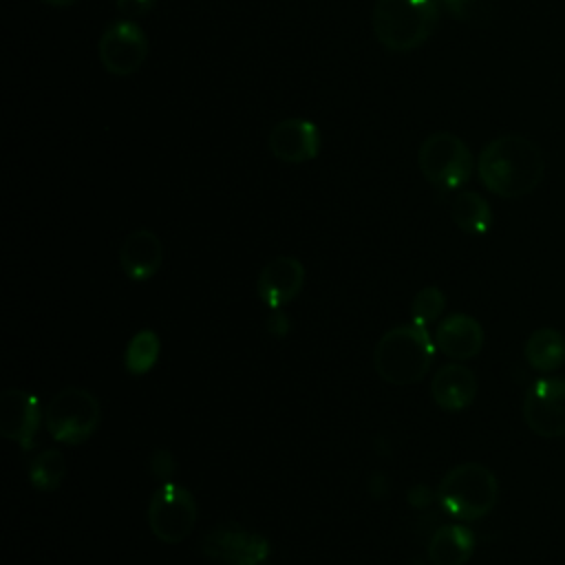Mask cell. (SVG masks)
I'll list each match as a JSON object with an SVG mask.
<instances>
[{"mask_svg": "<svg viewBox=\"0 0 565 565\" xmlns=\"http://www.w3.org/2000/svg\"><path fill=\"white\" fill-rule=\"evenodd\" d=\"M477 174L488 192L501 199H521L543 181L545 154L530 137L501 135L479 152Z\"/></svg>", "mask_w": 565, "mask_h": 565, "instance_id": "1", "label": "cell"}, {"mask_svg": "<svg viewBox=\"0 0 565 565\" xmlns=\"http://www.w3.org/2000/svg\"><path fill=\"white\" fill-rule=\"evenodd\" d=\"M435 351V340L426 327L415 322L397 324L377 340L373 349V369L388 384H417L430 371Z\"/></svg>", "mask_w": 565, "mask_h": 565, "instance_id": "2", "label": "cell"}, {"mask_svg": "<svg viewBox=\"0 0 565 565\" xmlns=\"http://www.w3.org/2000/svg\"><path fill=\"white\" fill-rule=\"evenodd\" d=\"M439 22L437 0H375L371 11L373 33L388 51L422 46Z\"/></svg>", "mask_w": 565, "mask_h": 565, "instance_id": "3", "label": "cell"}, {"mask_svg": "<svg viewBox=\"0 0 565 565\" xmlns=\"http://www.w3.org/2000/svg\"><path fill=\"white\" fill-rule=\"evenodd\" d=\"M437 503L457 521H479L492 512L499 499L494 472L479 461L452 466L437 486Z\"/></svg>", "mask_w": 565, "mask_h": 565, "instance_id": "4", "label": "cell"}, {"mask_svg": "<svg viewBox=\"0 0 565 565\" xmlns=\"http://www.w3.org/2000/svg\"><path fill=\"white\" fill-rule=\"evenodd\" d=\"M102 424L99 399L79 386L57 391L44 406V426L49 435L64 446L88 441Z\"/></svg>", "mask_w": 565, "mask_h": 565, "instance_id": "5", "label": "cell"}, {"mask_svg": "<svg viewBox=\"0 0 565 565\" xmlns=\"http://www.w3.org/2000/svg\"><path fill=\"white\" fill-rule=\"evenodd\" d=\"M417 166L430 185L439 190H457L470 181L475 159L461 137L439 130L422 141Z\"/></svg>", "mask_w": 565, "mask_h": 565, "instance_id": "6", "label": "cell"}, {"mask_svg": "<svg viewBox=\"0 0 565 565\" xmlns=\"http://www.w3.org/2000/svg\"><path fill=\"white\" fill-rule=\"evenodd\" d=\"M196 516L194 494L177 481H161L148 501V527L168 545L183 543L194 532Z\"/></svg>", "mask_w": 565, "mask_h": 565, "instance_id": "7", "label": "cell"}, {"mask_svg": "<svg viewBox=\"0 0 565 565\" xmlns=\"http://www.w3.org/2000/svg\"><path fill=\"white\" fill-rule=\"evenodd\" d=\"M201 552L210 565H274L269 541L236 523H223L207 532Z\"/></svg>", "mask_w": 565, "mask_h": 565, "instance_id": "8", "label": "cell"}, {"mask_svg": "<svg viewBox=\"0 0 565 565\" xmlns=\"http://www.w3.org/2000/svg\"><path fill=\"white\" fill-rule=\"evenodd\" d=\"M525 426L545 439L565 437V377L543 375L532 382L523 397Z\"/></svg>", "mask_w": 565, "mask_h": 565, "instance_id": "9", "label": "cell"}, {"mask_svg": "<svg viewBox=\"0 0 565 565\" xmlns=\"http://www.w3.org/2000/svg\"><path fill=\"white\" fill-rule=\"evenodd\" d=\"M102 66L117 77L132 75L148 57V40L143 29L132 20L108 24L97 44Z\"/></svg>", "mask_w": 565, "mask_h": 565, "instance_id": "10", "label": "cell"}, {"mask_svg": "<svg viewBox=\"0 0 565 565\" xmlns=\"http://www.w3.org/2000/svg\"><path fill=\"white\" fill-rule=\"evenodd\" d=\"M44 422V408L38 395L24 388H4L0 393V435L22 450H33L40 426Z\"/></svg>", "mask_w": 565, "mask_h": 565, "instance_id": "11", "label": "cell"}, {"mask_svg": "<svg viewBox=\"0 0 565 565\" xmlns=\"http://www.w3.org/2000/svg\"><path fill=\"white\" fill-rule=\"evenodd\" d=\"M267 146L285 163H305L320 152V130L311 119L289 117L269 130Z\"/></svg>", "mask_w": 565, "mask_h": 565, "instance_id": "12", "label": "cell"}, {"mask_svg": "<svg viewBox=\"0 0 565 565\" xmlns=\"http://www.w3.org/2000/svg\"><path fill=\"white\" fill-rule=\"evenodd\" d=\"M305 287V265L296 256H276L256 280V294L269 309L287 307Z\"/></svg>", "mask_w": 565, "mask_h": 565, "instance_id": "13", "label": "cell"}, {"mask_svg": "<svg viewBox=\"0 0 565 565\" xmlns=\"http://www.w3.org/2000/svg\"><path fill=\"white\" fill-rule=\"evenodd\" d=\"M435 347L452 362H466L481 353L486 333L477 318L468 313H450L437 322Z\"/></svg>", "mask_w": 565, "mask_h": 565, "instance_id": "14", "label": "cell"}, {"mask_svg": "<svg viewBox=\"0 0 565 565\" xmlns=\"http://www.w3.org/2000/svg\"><path fill=\"white\" fill-rule=\"evenodd\" d=\"M477 375L463 362H448L439 366L430 382L433 402L448 413L466 411L477 397Z\"/></svg>", "mask_w": 565, "mask_h": 565, "instance_id": "15", "label": "cell"}, {"mask_svg": "<svg viewBox=\"0 0 565 565\" xmlns=\"http://www.w3.org/2000/svg\"><path fill=\"white\" fill-rule=\"evenodd\" d=\"M163 263V245L152 230H132L119 247L121 271L137 282L150 280Z\"/></svg>", "mask_w": 565, "mask_h": 565, "instance_id": "16", "label": "cell"}, {"mask_svg": "<svg viewBox=\"0 0 565 565\" xmlns=\"http://www.w3.org/2000/svg\"><path fill=\"white\" fill-rule=\"evenodd\" d=\"M475 552V534L463 523L439 525L426 545L430 565H466Z\"/></svg>", "mask_w": 565, "mask_h": 565, "instance_id": "17", "label": "cell"}, {"mask_svg": "<svg viewBox=\"0 0 565 565\" xmlns=\"http://www.w3.org/2000/svg\"><path fill=\"white\" fill-rule=\"evenodd\" d=\"M523 358L530 369L552 373L565 364V335L552 327H541L530 333L523 347Z\"/></svg>", "mask_w": 565, "mask_h": 565, "instance_id": "18", "label": "cell"}, {"mask_svg": "<svg viewBox=\"0 0 565 565\" xmlns=\"http://www.w3.org/2000/svg\"><path fill=\"white\" fill-rule=\"evenodd\" d=\"M450 216L455 221V225L466 232V234H475V236H481L490 230L492 225V210H490V203L477 194V192H459L455 199H452V205H450Z\"/></svg>", "mask_w": 565, "mask_h": 565, "instance_id": "19", "label": "cell"}, {"mask_svg": "<svg viewBox=\"0 0 565 565\" xmlns=\"http://www.w3.org/2000/svg\"><path fill=\"white\" fill-rule=\"evenodd\" d=\"M66 477V457L57 448L40 450L29 463V481L40 492H53Z\"/></svg>", "mask_w": 565, "mask_h": 565, "instance_id": "20", "label": "cell"}, {"mask_svg": "<svg viewBox=\"0 0 565 565\" xmlns=\"http://www.w3.org/2000/svg\"><path fill=\"white\" fill-rule=\"evenodd\" d=\"M161 353V340L152 329H141L137 331L126 351H124V366L130 375H143L148 373Z\"/></svg>", "mask_w": 565, "mask_h": 565, "instance_id": "21", "label": "cell"}, {"mask_svg": "<svg viewBox=\"0 0 565 565\" xmlns=\"http://www.w3.org/2000/svg\"><path fill=\"white\" fill-rule=\"evenodd\" d=\"M444 307H446V296L439 287L435 285L422 287L411 302V322L428 329L433 322L439 320V316L444 313Z\"/></svg>", "mask_w": 565, "mask_h": 565, "instance_id": "22", "label": "cell"}, {"mask_svg": "<svg viewBox=\"0 0 565 565\" xmlns=\"http://www.w3.org/2000/svg\"><path fill=\"white\" fill-rule=\"evenodd\" d=\"M446 13L466 24H486L494 15L492 0H437Z\"/></svg>", "mask_w": 565, "mask_h": 565, "instance_id": "23", "label": "cell"}, {"mask_svg": "<svg viewBox=\"0 0 565 565\" xmlns=\"http://www.w3.org/2000/svg\"><path fill=\"white\" fill-rule=\"evenodd\" d=\"M174 468H177V461H174V455L168 448H157L150 455V472L157 479L170 481V477L174 475Z\"/></svg>", "mask_w": 565, "mask_h": 565, "instance_id": "24", "label": "cell"}, {"mask_svg": "<svg viewBox=\"0 0 565 565\" xmlns=\"http://www.w3.org/2000/svg\"><path fill=\"white\" fill-rule=\"evenodd\" d=\"M154 4H157V0H115L117 11H119L124 18H128V20L146 15Z\"/></svg>", "mask_w": 565, "mask_h": 565, "instance_id": "25", "label": "cell"}, {"mask_svg": "<svg viewBox=\"0 0 565 565\" xmlns=\"http://www.w3.org/2000/svg\"><path fill=\"white\" fill-rule=\"evenodd\" d=\"M267 331L274 335V338H285L289 331H291V322H289V316L282 311V309H271L267 320Z\"/></svg>", "mask_w": 565, "mask_h": 565, "instance_id": "26", "label": "cell"}, {"mask_svg": "<svg viewBox=\"0 0 565 565\" xmlns=\"http://www.w3.org/2000/svg\"><path fill=\"white\" fill-rule=\"evenodd\" d=\"M406 499L413 508H428L433 503V499H437V492H433L428 486L424 483H415L408 492H406Z\"/></svg>", "mask_w": 565, "mask_h": 565, "instance_id": "27", "label": "cell"}, {"mask_svg": "<svg viewBox=\"0 0 565 565\" xmlns=\"http://www.w3.org/2000/svg\"><path fill=\"white\" fill-rule=\"evenodd\" d=\"M369 492L375 497V499H382L386 492H388V481L382 472H373L371 479H369Z\"/></svg>", "mask_w": 565, "mask_h": 565, "instance_id": "28", "label": "cell"}, {"mask_svg": "<svg viewBox=\"0 0 565 565\" xmlns=\"http://www.w3.org/2000/svg\"><path fill=\"white\" fill-rule=\"evenodd\" d=\"M40 2L51 4V7H71V4H75V2H79V0H40Z\"/></svg>", "mask_w": 565, "mask_h": 565, "instance_id": "29", "label": "cell"}, {"mask_svg": "<svg viewBox=\"0 0 565 565\" xmlns=\"http://www.w3.org/2000/svg\"><path fill=\"white\" fill-rule=\"evenodd\" d=\"M411 565H426V563H424V561H413Z\"/></svg>", "mask_w": 565, "mask_h": 565, "instance_id": "30", "label": "cell"}]
</instances>
